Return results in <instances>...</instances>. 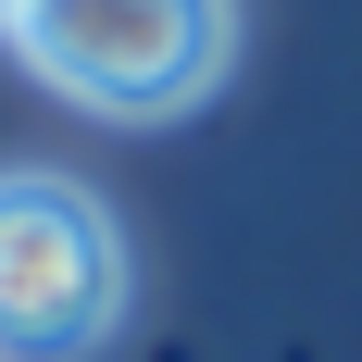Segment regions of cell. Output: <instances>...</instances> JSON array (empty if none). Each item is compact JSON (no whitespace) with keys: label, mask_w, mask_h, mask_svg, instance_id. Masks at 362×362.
Listing matches in <instances>:
<instances>
[{"label":"cell","mask_w":362,"mask_h":362,"mask_svg":"<svg viewBox=\"0 0 362 362\" xmlns=\"http://www.w3.org/2000/svg\"><path fill=\"white\" fill-rule=\"evenodd\" d=\"M13 50H25L37 88H63L112 125H163L225 75L238 0H25Z\"/></svg>","instance_id":"cell-1"},{"label":"cell","mask_w":362,"mask_h":362,"mask_svg":"<svg viewBox=\"0 0 362 362\" xmlns=\"http://www.w3.org/2000/svg\"><path fill=\"white\" fill-rule=\"evenodd\" d=\"M125 325V225L50 163L0 175V362H88Z\"/></svg>","instance_id":"cell-2"},{"label":"cell","mask_w":362,"mask_h":362,"mask_svg":"<svg viewBox=\"0 0 362 362\" xmlns=\"http://www.w3.org/2000/svg\"><path fill=\"white\" fill-rule=\"evenodd\" d=\"M13 13H25V0H0V37H13Z\"/></svg>","instance_id":"cell-3"}]
</instances>
